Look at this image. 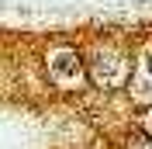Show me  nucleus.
<instances>
[{"label": "nucleus", "instance_id": "obj_3", "mask_svg": "<svg viewBox=\"0 0 152 149\" xmlns=\"http://www.w3.org/2000/svg\"><path fill=\"white\" fill-rule=\"evenodd\" d=\"M128 149H152V139L145 132H132V139H128Z\"/></svg>", "mask_w": 152, "mask_h": 149}, {"label": "nucleus", "instance_id": "obj_5", "mask_svg": "<svg viewBox=\"0 0 152 149\" xmlns=\"http://www.w3.org/2000/svg\"><path fill=\"white\" fill-rule=\"evenodd\" d=\"M149 128H152V111H149Z\"/></svg>", "mask_w": 152, "mask_h": 149}, {"label": "nucleus", "instance_id": "obj_4", "mask_svg": "<svg viewBox=\"0 0 152 149\" xmlns=\"http://www.w3.org/2000/svg\"><path fill=\"white\" fill-rule=\"evenodd\" d=\"M145 73L152 76V52H149V56H145Z\"/></svg>", "mask_w": 152, "mask_h": 149}, {"label": "nucleus", "instance_id": "obj_2", "mask_svg": "<svg viewBox=\"0 0 152 149\" xmlns=\"http://www.w3.org/2000/svg\"><path fill=\"white\" fill-rule=\"evenodd\" d=\"M48 73L56 76V80H69V76L80 73V56H76L73 49H59V52H52V59H48Z\"/></svg>", "mask_w": 152, "mask_h": 149}, {"label": "nucleus", "instance_id": "obj_1", "mask_svg": "<svg viewBox=\"0 0 152 149\" xmlns=\"http://www.w3.org/2000/svg\"><path fill=\"white\" fill-rule=\"evenodd\" d=\"M90 73H94V80L100 87H118L124 76H128V66H124V59L118 56V52H97Z\"/></svg>", "mask_w": 152, "mask_h": 149}]
</instances>
